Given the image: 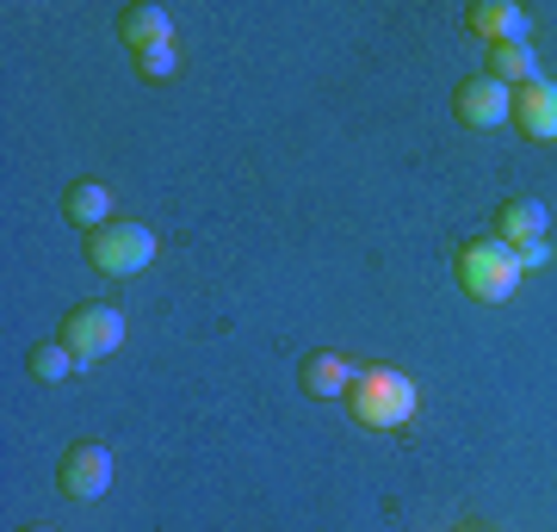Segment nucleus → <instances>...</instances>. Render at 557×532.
<instances>
[{"label": "nucleus", "instance_id": "nucleus-12", "mask_svg": "<svg viewBox=\"0 0 557 532\" xmlns=\"http://www.w3.org/2000/svg\"><path fill=\"white\" fill-rule=\"evenodd\" d=\"M62 211H69V223H75V230H87V236H94L100 223H112V186H106V180H75V186H69V198H62Z\"/></svg>", "mask_w": 557, "mask_h": 532}, {"label": "nucleus", "instance_id": "nucleus-9", "mask_svg": "<svg viewBox=\"0 0 557 532\" xmlns=\"http://www.w3.org/2000/svg\"><path fill=\"white\" fill-rule=\"evenodd\" d=\"M119 38L131 44V57H143V50L174 44V20H168V7H156V0H137V7L119 13Z\"/></svg>", "mask_w": 557, "mask_h": 532}, {"label": "nucleus", "instance_id": "nucleus-15", "mask_svg": "<svg viewBox=\"0 0 557 532\" xmlns=\"http://www.w3.org/2000/svg\"><path fill=\"white\" fill-rule=\"evenodd\" d=\"M137 69H143L149 81H168V75L180 69V50H174V44H161V50H143V57H137Z\"/></svg>", "mask_w": 557, "mask_h": 532}, {"label": "nucleus", "instance_id": "nucleus-14", "mask_svg": "<svg viewBox=\"0 0 557 532\" xmlns=\"http://www.w3.org/2000/svg\"><path fill=\"white\" fill-rule=\"evenodd\" d=\"M81 359L69 354V347H62V341H38V347H32V354H25V372L38 378V384H62V378L75 372Z\"/></svg>", "mask_w": 557, "mask_h": 532}, {"label": "nucleus", "instance_id": "nucleus-6", "mask_svg": "<svg viewBox=\"0 0 557 532\" xmlns=\"http://www.w3.org/2000/svg\"><path fill=\"white\" fill-rule=\"evenodd\" d=\"M453 112H458L465 131H502V124L515 119V94H508L502 81H490V75H471V81H458Z\"/></svg>", "mask_w": 557, "mask_h": 532}, {"label": "nucleus", "instance_id": "nucleus-2", "mask_svg": "<svg viewBox=\"0 0 557 532\" xmlns=\"http://www.w3.org/2000/svg\"><path fill=\"white\" fill-rule=\"evenodd\" d=\"M453 273H458V292L478 297V304H508L520 292V255L496 236L465 242L453 255Z\"/></svg>", "mask_w": 557, "mask_h": 532}, {"label": "nucleus", "instance_id": "nucleus-1", "mask_svg": "<svg viewBox=\"0 0 557 532\" xmlns=\"http://www.w3.org/2000/svg\"><path fill=\"white\" fill-rule=\"evenodd\" d=\"M341 403H347V415H354L359 428H372V434H397V428L416 421L421 391H416V378L397 372V366H359Z\"/></svg>", "mask_w": 557, "mask_h": 532}, {"label": "nucleus", "instance_id": "nucleus-16", "mask_svg": "<svg viewBox=\"0 0 557 532\" xmlns=\"http://www.w3.org/2000/svg\"><path fill=\"white\" fill-rule=\"evenodd\" d=\"M515 255H520V273H527V267H545V260H552V242H527Z\"/></svg>", "mask_w": 557, "mask_h": 532}, {"label": "nucleus", "instance_id": "nucleus-18", "mask_svg": "<svg viewBox=\"0 0 557 532\" xmlns=\"http://www.w3.org/2000/svg\"><path fill=\"white\" fill-rule=\"evenodd\" d=\"M458 532H483V527H458Z\"/></svg>", "mask_w": 557, "mask_h": 532}, {"label": "nucleus", "instance_id": "nucleus-5", "mask_svg": "<svg viewBox=\"0 0 557 532\" xmlns=\"http://www.w3.org/2000/svg\"><path fill=\"white\" fill-rule=\"evenodd\" d=\"M57 483H62L69 502H100V495L112 490V453H106L100 440H75V446L62 453Z\"/></svg>", "mask_w": 557, "mask_h": 532}, {"label": "nucleus", "instance_id": "nucleus-13", "mask_svg": "<svg viewBox=\"0 0 557 532\" xmlns=\"http://www.w3.org/2000/svg\"><path fill=\"white\" fill-rule=\"evenodd\" d=\"M483 75L502 81V87H527V81H539L533 44H490V69H483Z\"/></svg>", "mask_w": 557, "mask_h": 532}, {"label": "nucleus", "instance_id": "nucleus-11", "mask_svg": "<svg viewBox=\"0 0 557 532\" xmlns=\"http://www.w3.org/2000/svg\"><path fill=\"white\" fill-rule=\"evenodd\" d=\"M298 384H304V396H322V403H329V396H347V384H354V366L322 347V354H304Z\"/></svg>", "mask_w": 557, "mask_h": 532}, {"label": "nucleus", "instance_id": "nucleus-17", "mask_svg": "<svg viewBox=\"0 0 557 532\" xmlns=\"http://www.w3.org/2000/svg\"><path fill=\"white\" fill-rule=\"evenodd\" d=\"M20 532H57V527H20Z\"/></svg>", "mask_w": 557, "mask_h": 532}, {"label": "nucleus", "instance_id": "nucleus-10", "mask_svg": "<svg viewBox=\"0 0 557 532\" xmlns=\"http://www.w3.org/2000/svg\"><path fill=\"white\" fill-rule=\"evenodd\" d=\"M496 242H508V248L545 242V205H539V198H502L496 205Z\"/></svg>", "mask_w": 557, "mask_h": 532}, {"label": "nucleus", "instance_id": "nucleus-4", "mask_svg": "<svg viewBox=\"0 0 557 532\" xmlns=\"http://www.w3.org/2000/svg\"><path fill=\"white\" fill-rule=\"evenodd\" d=\"M57 341L81 359V366H94V359L124 347V310H112V304H75V310L62 316Z\"/></svg>", "mask_w": 557, "mask_h": 532}, {"label": "nucleus", "instance_id": "nucleus-3", "mask_svg": "<svg viewBox=\"0 0 557 532\" xmlns=\"http://www.w3.org/2000/svg\"><path fill=\"white\" fill-rule=\"evenodd\" d=\"M149 260H156V230L137 223V218H112L87 236V267L106 273V279H131V273H143Z\"/></svg>", "mask_w": 557, "mask_h": 532}, {"label": "nucleus", "instance_id": "nucleus-8", "mask_svg": "<svg viewBox=\"0 0 557 532\" xmlns=\"http://www.w3.org/2000/svg\"><path fill=\"white\" fill-rule=\"evenodd\" d=\"M465 25L483 44H527V32H533L527 7H515V0H471L465 7Z\"/></svg>", "mask_w": 557, "mask_h": 532}, {"label": "nucleus", "instance_id": "nucleus-7", "mask_svg": "<svg viewBox=\"0 0 557 532\" xmlns=\"http://www.w3.org/2000/svg\"><path fill=\"white\" fill-rule=\"evenodd\" d=\"M515 131L527 143H557V81H527L515 87Z\"/></svg>", "mask_w": 557, "mask_h": 532}]
</instances>
